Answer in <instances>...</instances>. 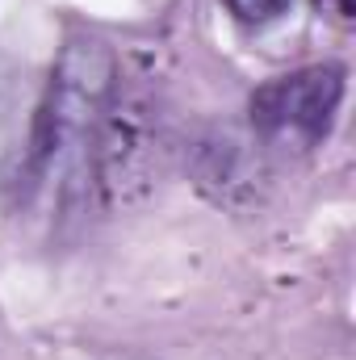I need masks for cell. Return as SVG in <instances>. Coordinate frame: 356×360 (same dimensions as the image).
Returning <instances> with one entry per match:
<instances>
[{"label":"cell","mask_w":356,"mask_h":360,"mask_svg":"<svg viewBox=\"0 0 356 360\" xmlns=\"http://www.w3.org/2000/svg\"><path fill=\"white\" fill-rule=\"evenodd\" d=\"M314 8L336 17V21H352L356 17V0H314Z\"/></svg>","instance_id":"277c9868"},{"label":"cell","mask_w":356,"mask_h":360,"mask_svg":"<svg viewBox=\"0 0 356 360\" xmlns=\"http://www.w3.org/2000/svg\"><path fill=\"white\" fill-rule=\"evenodd\" d=\"M344 101V68L336 63H314L289 76H276L252 92V126L268 143H289V147H314L327 139L336 109Z\"/></svg>","instance_id":"7a4b0ae2"},{"label":"cell","mask_w":356,"mask_h":360,"mask_svg":"<svg viewBox=\"0 0 356 360\" xmlns=\"http://www.w3.org/2000/svg\"><path fill=\"white\" fill-rule=\"evenodd\" d=\"M243 25H268V21H276L285 8H289V0H222Z\"/></svg>","instance_id":"3957f363"},{"label":"cell","mask_w":356,"mask_h":360,"mask_svg":"<svg viewBox=\"0 0 356 360\" xmlns=\"http://www.w3.org/2000/svg\"><path fill=\"white\" fill-rule=\"evenodd\" d=\"M117 89V59L113 46L96 34H80L63 46L51 89L34 117V176L55 188L63 205L89 193L96 168V143Z\"/></svg>","instance_id":"6da1fadb"}]
</instances>
